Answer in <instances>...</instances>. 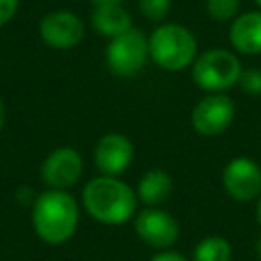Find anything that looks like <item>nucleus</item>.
<instances>
[{
	"mask_svg": "<svg viewBox=\"0 0 261 261\" xmlns=\"http://www.w3.org/2000/svg\"><path fill=\"white\" fill-rule=\"evenodd\" d=\"M255 4H257V8L261 10V0H255Z\"/></svg>",
	"mask_w": 261,
	"mask_h": 261,
	"instance_id": "nucleus-26",
	"label": "nucleus"
},
{
	"mask_svg": "<svg viewBox=\"0 0 261 261\" xmlns=\"http://www.w3.org/2000/svg\"><path fill=\"white\" fill-rule=\"evenodd\" d=\"M190 261H232V245L222 234H206L192 249Z\"/></svg>",
	"mask_w": 261,
	"mask_h": 261,
	"instance_id": "nucleus-15",
	"label": "nucleus"
},
{
	"mask_svg": "<svg viewBox=\"0 0 261 261\" xmlns=\"http://www.w3.org/2000/svg\"><path fill=\"white\" fill-rule=\"evenodd\" d=\"M35 234L51 247L67 243L80 224V202L69 190H51L37 194L31 206Z\"/></svg>",
	"mask_w": 261,
	"mask_h": 261,
	"instance_id": "nucleus-2",
	"label": "nucleus"
},
{
	"mask_svg": "<svg viewBox=\"0 0 261 261\" xmlns=\"http://www.w3.org/2000/svg\"><path fill=\"white\" fill-rule=\"evenodd\" d=\"M133 228L135 234L141 239V243H145L149 249L155 251L173 249L181 234L177 218L161 206L157 208L143 206L133 218Z\"/></svg>",
	"mask_w": 261,
	"mask_h": 261,
	"instance_id": "nucleus-7",
	"label": "nucleus"
},
{
	"mask_svg": "<svg viewBox=\"0 0 261 261\" xmlns=\"http://www.w3.org/2000/svg\"><path fill=\"white\" fill-rule=\"evenodd\" d=\"M90 24L98 35L110 41L133 29V18L122 4H100L94 6L90 14Z\"/></svg>",
	"mask_w": 261,
	"mask_h": 261,
	"instance_id": "nucleus-14",
	"label": "nucleus"
},
{
	"mask_svg": "<svg viewBox=\"0 0 261 261\" xmlns=\"http://www.w3.org/2000/svg\"><path fill=\"white\" fill-rule=\"evenodd\" d=\"M6 124V106H4V100L0 98V130L4 128Z\"/></svg>",
	"mask_w": 261,
	"mask_h": 261,
	"instance_id": "nucleus-22",
	"label": "nucleus"
},
{
	"mask_svg": "<svg viewBox=\"0 0 261 261\" xmlns=\"http://www.w3.org/2000/svg\"><path fill=\"white\" fill-rule=\"evenodd\" d=\"M228 41L239 55H261V10H245L228 24Z\"/></svg>",
	"mask_w": 261,
	"mask_h": 261,
	"instance_id": "nucleus-12",
	"label": "nucleus"
},
{
	"mask_svg": "<svg viewBox=\"0 0 261 261\" xmlns=\"http://www.w3.org/2000/svg\"><path fill=\"white\" fill-rule=\"evenodd\" d=\"M84 175V157L73 147L53 149L41 163V179L51 190H69Z\"/></svg>",
	"mask_w": 261,
	"mask_h": 261,
	"instance_id": "nucleus-11",
	"label": "nucleus"
},
{
	"mask_svg": "<svg viewBox=\"0 0 261 261\" xmlns=\"http://www.w3.org/2000/svg\"><path fill=\"white\" fill-rule=\"evenodd\" d=\"M106 67L116 77L137 75L149 59V39L141 29H128L126 33L108 41L104 51Z\"/></svg>",
	"mask_w": 261,
	"mask_h": 261,
	"instance_id": "nucleus-5",
	"label": "nucleus"
},
{
	"mask_svg": "<svg viewBox=\"0 0 261 261\" xmlns=\"http://www.w3.org/2000/svg\"><path fill=\"white\" fill-rule=\"evenodd\" d=\"M149 261H190V259L175 249H165V251H155Z\"/></svg>",
	"mask_w": 261,
	"mask_h": 261,
	"instance_id": "nucleus-20",
	"label": "nucleus"
},
{
	"mask_svg": "<svg viewBox=\"0 0 261 261\" xmlns=\"http://www.w3.org/2000/svg\"><path fill=\"white\" fill-rule=\"evenodd\" d=\"M18 10V0H0V29L8 24Z\"/></svg>",
	"mask_w": 261,
	"mask_h": 261,
	"instance_id": "nucleus-19",
	"label": "nucleus"
},
{
	"mask_svg": "<svg viewBox=\"0 0 261 261\" xmlns=\"http://www.w3.org/2000/svg\"><path fill=\"white\" fill-rule=\"evenodd\" d=\"M190 73L196 88H200L204 94H226L239 86L243 63L234 51L214 47L198 53Z\"/></svg>",
	"mask_w": 261,
	"mask_h": 261,
	"instance_id": "nucleus-4",
	"label": "nucleus"
},
{
	"mask_svg": "<svg viewBox=\"0 0 261 261\" xmlns=\"http://www.w3.org/2000/svg\"><path fill=\"white\" fill-rule=\"evenodd\" d=\"M241 0H206V14L216 22H232L239 16Z\"/></svg>",
	"mask_w": 261,
	"mask_h": 261,
	"instance_id": "nucleus-16",
	"label": "nucleus"
},
{
	"mask_svg": "<svg viewBox=\"0 0 261 261\" xmlns=\"http://www.w3.org/2000/svg\"><path fill=\"white\" fill-rule=\"evenodd\" d=\"M149 59L163 71L177 73L190 69L198 57L196 35L179 22L157 24L149 33Z\"/></svg>",
	"mask_w": 261,
	"mask_h": 261,
	"instance_id": "nucleus-3",
	"label": "nucleus"
},
{
	"mask_svg": "<svg viewBox=\"0 0 261 261\" xmlns=\"http://www.w3.org/2000/svg\"><path fill=\"white\" fill-rule=\"evenodd\" d=\"M220 184L230 200L251 204L261 196V165L253 157L237 155L224 163Z\"/></svg>",
	"mask_w": 261,
	"mask_h": 261,
	"instance_id": "nucleus-8",
	"label": "nucleus"
},
{
	"mask_svg": "<svg viewBox=\"0 0 261 261\" xmlns=\"http://www.w3.org/2000/svg\"><path fill=\"white\" fill-rule=\"evenodd\" d=\"M255 220H257V224L261 228V196L255 200Z\"/></svg>",
	"mask_w": 261,
	"mask_h": 261,
	"instance_id": "nucleus-23",
	"label": "nucleus"
},
{
	"mask_svg": "<svg viewBox=\"0 0 261 261\" xmlns=\"http://www.w3.org/2000/svg\"><path fill=\"white\" fill-rule=\"evenodd\" d=\"M39 37L47 47L67 51L84 41L86 24L71 10H51L39 20Z\"/></svg>",
	"mask_w": 261,
	"mask_h": 261,
	"instance_id": "nucleus-9",
	"label": "nucleus"
},
{
	"mask_svg": "<svg viewBox=\"0 0 261 261\" xmlns=\"http://www.w3.org/2000/svg\"><path fill=\"white\" fill-rule=\"evenodd\" d=\"M259 126H261V120H259Z\"/></svg>",
	"mask_w": 261,
	"mask_h": 261,
	"instance_id": "nucleus-27",
	"label": "nucleus"
},
{
	"mask_svg": "<svg viewBox=\"0 0 261 261\" xmlns=\"http://www.w3.org/2000/svg\"><path fill=\"white\" fill-rule=\"evenodd\" d=\"M135 159V145L133 141L118 130L104 133L92 151L94 167L100 171V175H112L120 177Z\"/></svg>",
	"mask_w": 261,
	"mask_h": 261,
	"instance_id": "nucleus-10",
	"label": "nucleus"
},
{
	"mask_svg": "<svg viewBox=\"0 0 261 261\" xmlns=\"http://www.w3.org/2000/svg\"><path fill=\"white\" fill-rule=\"evenodd\" d=\"M135 192H137L139 204H143L145 208H157V206H163L171 198L173 179L165 169L151 167L141 173V177L135 186Z\"/></svg>",
	"mask_w": 261,
	"mask_h": 261,
	"instance_id": "nucleus-13",
	"label": "nucleus"
},
{
	"mask_svg": "<svg viewBox=\"0 0 261 261\" xmlns=\"http://www.w3.org/2000/svg\"><path fill=\"white\" fill-rule=\"evenodd\" d=\"M94 6H100V4H122L124 0H90Z\"/></svg>",
	"mask_w": 261,
	"mask_h": 261,
	"instance_id": "nucleus-24",
	"label": "nucleus"
},
{
	"mask_svg": "<svg viewBox=\"0 0 261 261\" xmlns=\"http://www.w3.org/2000/svg\"><path fill=\"white\" fill-rule=\"evenodd\" d=\"M253 251H255V257H257V261H261V237L255 241V245H253Z\"/></svg>",
	"mask_w": 261,
	"mask_h": 261,
	"instance_id": "nucleus-25",
	"label": "nucleus"
},
{
	"mask_svg": "<svg viewBox=\"0 0 261 261\" xmlns=\"http://www.w3.org/2000/svg\"><path fill=\"white\" fill-rule=\"evenodd\" d=\"M35 198H37V194H35L31 188H20V190L16 192V202H18V204H31V206H33Z\"/></svg>",
	"mask_w": 261,
	"mask_h": 261,
	"instance_id": "nucleus-21",
	"label": "nucleus"
},
{
	"mask_svg": "<svg viewBox=\"0 0 261 261\" xmlns=\"http://www.w3.org/2000/svg\"><path fill=\"white\" fill-rule=\"evenodd\" d=\"M237 116V104L228 94H204L190 112V126L196 135L212 139L224 135Z\"/></svg>",
	"mask_w": 261,
	"mask_h": 261,
	"instance_id": "nucleus-6",
	"label": "nucleus"
},
{
	"mask_svg": "<svg viewBox=\"0 0 261 261\" xmlns=\"http://www.w3.org/2000/svg\"><path fill=\"white\" fill-rule=\"evenodd\" d=\"M139 200L130 184L112 175H96L82 188L84 212L106 226H120L135 218Z\"/></svg>",
	"mask_w": 261,
	"mask_h": 261,
	"instance_id": "nucleus-1",
	"label": "nucleus"
},
{
	"mask_svg": "<svg viewBox=\"0 0 261 261\" xmlns=\"http://www.w3.org/2000/svg\"><path fill=\"white\" fill-rule=\"evenodd\" d=\"M137 8L147 20L163 22V18L169 14L171 0H137Z\"/></svg>",
	"mask_w": 261,
	"mask_h": 261,
	"instance_id": "nucleus-17",
	"label": "nucleus"
},
{
	"mask_svg": "<svg viewBox=\"0 0 261 261\" xmlns=\"http://www.w3.org/2000/svg\"><path fill=\"white\" fill-rule=\"evenodd\" d=\"M239 88L247 96H261V67H243Z\"/></svg>",
	"mask_w": 261,
	"mask_h": 261,
	"instance_id": "nucleus-18",
	"label": "nucleus"
}]
</instances>
